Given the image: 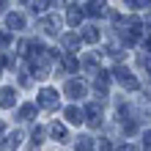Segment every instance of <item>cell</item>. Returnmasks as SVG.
<instances>
[{"instance_id":"35","label":"cell","mask_w":151,"mask_h":151,"mask_svg":"<svg viewBox=\"0 0 151 151\" xmlns=\"http://www.w3.org/2000/svg\"><path fill=\"white\" fill-rule=\"evenodd\" d=\"M146 151H151V148H146Z\"/></svg>"},{"instance_id":"34","label":"cell","mask_w":151,"mask_h":151,"mask_svg":"<svg viewBox=\"0 0 151 151\" xmlns=\"http://www.w3.org/2000/svg\"><path fill=\"white\" fill-rule=\"evenodd\" d=\"M19 3H28V0H19Z\"/></svg>"},{"instance_id":"20","label":"cell","mask_w":151,"mask_h":151,"mask_svg":"<svg viewBox=\"0 0 151 151\" xmlns=\"http://www.w3.org/2000/svg\"><path fill=\"white\" fill-rule=\"evenodd\" d=\"M41 137H44V129H41V127H36V129H33V135H30L33 146H39V143H41Z\"/></svg>"},{"instance_id":"29","label":"cell","mask_w":151,"mask_h":151,"mask_svg":"<svg viewBox=\"0 0 151 151\" xmlns=\"http://www.w3.org/2000/svg\"><path fill=\"white\" fill-rule=\"evenodd\" d=\"M146 52H151V36L146 39Z\"/></svg>"},{"instance_id":"31","label":"cell","mask_w":151,"mask_h":151,"mask_svg":"<svg viewBox=\"0 0 151 151\" xmlns=\"http://www.w3.org/2000/svg\"><path fill=\"white\" fill-rule=\"evenodd\" d=\"M3 8H6V0H0V11H3Z\"/></svg>"},{"instance_id":"23","label":"cell","mask_w":151,"mask_h":151,"mask_svg":"<svg viewBox=\"0 0 151 151\" xmlns=\"http://www.w3.org/2000/svg\"><path fill=\"white\" fill-rule=\"evenodd\" d=\"M17 50H19V55H28V50H30V41H19V44H17Z\"/></svg>"},{"instance_id":"15","label":"cell","mask_w":151,"mask_h":151,"mask_svg":"<svg viewBox=\"0 0 151 151\" xmlns=\"http://www.w3.org/2000/svg\"><path fill=\"white\" fill-rule=\"evenodd\" d=\"M33 115H36V104L28 102V104H22V107L17 110V121H30Z\"/></svg>"},{"instance_id":"8","label":"cell","mask_w":151,"mask_h":151,"mask_svg":"<svg viewBox=\"0 0 151 151\" xmlns=\"http://www.w3.org/2000/svg\"><path fill=\"white\" fill-rule=\"evenodd\" d=\"M107 88H110V72H96V93L102 96H107Z\"/></svg>"},{"instance_id":"5","label":"cell","mask_w":151,"mask_h":151,"mask_svg":"<svg viewBox=\"0 0 151 151\" xmlns=\"http://www.w3.org/2000/svg\"><path fill=\"white\" fill-rule=\"evenodd\" d=\"M63 91H66V96H72V99H83V96L88 93V85L83 83V80H69Z\"/></svg>"},{"instance_id":"27","label":"cell","mask_w":151,"mask_h":151,"mask_svg":"<svg viewBox=\"0 0 151 151\" xmlns=\"http://www.w3.org/2000/svg\"><path fill=\"white\" fill-rule=\"evenodd\" d=\"M143 143H146V148H151V129L146 132V137H143Z\"/></svg>"},{"instance_id":"36","label":"cell","mask_w":151,"mask_h":151,"mask_svg":"<svg viewBox=\"0 0 151 151\" xmlns=\"http://www.w3.org/2000/svg\"><path fill=\"white\" fill-rule=\"evenodd\" d=\"M93 3H96V0H93Z\"/></svg>"},{"instance_id":"14","label":"cell","mask_w":151,"mask_h":151,"mask_svg":"<svg viewBox=\"0 0 151 151\" xmlns=\"http://www.w3.org/2000/svg\"><path fill=\"white\" fill-rule=\"evenodd\" d=\"M60 44H63L69 52H74L80 47V36H77V33H63V36H60Z\"/></svg>"},{"instance_id":"28","label":"cell","mask_w":151,"mask_h":151,"mask_svg":"<svg viewBox=\"0 0 151 151\" xmlns=\"http://www.w3.org/2000/svg\"><path fill=\"white\" fill-rule=\"evenodd\" d=\"M127 6L129 8H137V0H127Z\"/></svg>"},{"instance_id":"24","label":"cell","mask_w":151,"mask_h":151,"mask_svg":"<svg viewBox=\"0 0 151 151\" xmlns=\"http://www.w3.org/2000/svg\"><path fill=\"white\" fill-rule=\"evenodd\" d=\"M8 41H11V33H8V30H0V47H6Z\"/></svg>"},{"instance_id":"32","label":"cell","mask_w":151,"mask_h":151,"mask_svg":"<svg viewBox=\"0 0 151 151\" xmlns=\"http://www.w3.org/2000/svg\"><path fill=\"white\" fill-rule=\"evenodd\" d=\"M3 132H6V127H3V124H0V137H3Z\"/></svg>"},{"instance_id":"9","label":"cell","mask_w":151,"mask_h":151,"mask_svg":"<svg viewBox=\"0 0 151 151\" xmlns=\"http://www.w3.org/2000/svg\"><path fill=\"white\" fill-rule=\"evenodd\" d=\"M83 8L80 6H69V11H66V22L72 25V28H80V22H83Z\"/></svg>"},{"instance_id":"4","label":"cell","mask_w":151,"mask_h":151,"mask_svg":"<svg viewBox=\"0 0 151 151\" xmlns=\"http://www.w3.org/2000/svg\"><path fill=\"white\" fill-rule=\"evenodd\" d=\"M83 118L91 124V127L96 129V127H102V107H99V102H91L88 107L83 110Z\"/></svg>"},{"instance_id":"21","label":"cell","mask_w":151,"mask_h":151,"mask_svg":"<svg viewBox=\"0 0 151 151\" xmlns=\"http://www.w3.org/2000/svg\"><path fill=\"white\" fill-rule=\"evenodd\" d=\"M140 66L148 69V74H151V52H143V55H140Z\"/></svg>"},{"instance_id":"2","label":"cell","mask_w":151,"mask_h":151,"mask_svg":"<svg viewBox=\"0 0 151 151\" xmlns=\"http://www.w3.org/2000/svg\"><path fill=\"white\" fill-rule=\"evenodd\" d=\"M113 74H115V80H118V83L127 88V91H137V88H140V83L135 80V74H132L127 66H115V69H113Z\"/></svg>"},{"instance_id":"13","label":"cell","mask_w":151,"mask_h":151,"mask_svg":"<svg viewBox=\"0 0 151 151\" xmlns=\"http://www.w3.org/2000/svg\"><path fill=\"white\" fill-rule=\"evenodd\" d=\"M6 28L8 30H22L25 28V17L22 14H8L6 17Z\"/></svg>"},{"instance_id":"11","label":"cell","mask_w":151,"mask_h":151,"mask_svg":"<svg viewBox=\"0 0 151 151\" xmlns=\"http://www.w3.org/2000/svg\"><path fill=\"white\" fill-rule=\"evenodd\" d=\"M50 135H52V140H58V143H66V140H69V132H66V127H63V124H52V127H50Z\"/></svg>"},{"instance_id":"26","label":"cell","mask_w":151,"mask_h":151,"mask_svg":"<svg viewBox=\"0 0 151 151\" xmlns=\"http://www.w3.org/2000/svg\"><path fill=\"white\" fill-rule=\"evenodd\" d=\"M19 85L28 88V85H30V77H28V74H19Z\"/></svg>"},{"instance_id":"33","label":"cell","mask_w":151,"mask_h":151,"mask_svg":"<svg viewBox=\"0 0 151 151\" xmlns=\"http://www.w3.org/2000/svg\"><path fill=\"white\" fill-rule=\"evenodd\" d=\"M0 66H3V55H0Z\"/></svg>"},{"instance_id":"16","label":"cell","mask_w":151,"mask_h":151,"mask_svg":"<svg viewBox=\"0 0 151 151\" xmlns=\"http://www.w3.org/2000/svg\"><path fill=\"white\" fill-rule=\"evenodd\" d=\"M83 41L85 44H96V41H99V28H93V25L83 28Z\"/></svg>"},{"instance_id":"7","label":"cell","mask_w":151,"mask_h":151,"mask_svg":"<svg viewBox=\"0 0 151 151\" xmlns=\"http://www.w3.org/2000/svg\"><path fill=\"white\" fill-rule=\"evenodd\" d=\"M22 143V132H11V135L3 137V143H0V151H17Z\"/></svg>"},{"instance_id":"10","label":"cell","mask_w":151,"mask_h":151,"mask_svg":"<svg viewBox=\"0 0 151 151\" xmlns=\"http://www.w3.org/2000/svg\"><path fill=\"white\" fill-rule=\"evenodd\" d=\"M14 102H17L14 88H0V107H14Z\"/></svg>"},{"instance_id":"17","label":"cell","mask_w":151,"mask_h":151,"mask_svg":"<svg viewBox=\"0 0 151 151\" xmlns=\"http://www.w3.org/2000/svg\"><path fill=\"white\" fill-rule=\"evenodd\" d=\"M77 66H80V60L72 55V52H69V55H66L63 60H60V72H74Z\"/></svg>"},{"instance_id":"1","label":"cell","mask_w":151,"mask_h":151,"mask_svg":"<svg viewBox=\"0 0 151 151\" xmlns=\"http://www.w3.org/2000/svg\"><path fill=\"white\" fill-rule=\"evenodd\" d=\"M50 52L47 50H39L36 55L30 58V66H33V74H36L39 80H44V77H50Z\"/></svg>"},{"instance_id":"25","label":"cell","mask_w":151,"mask_h":151,"mask_svg":"<svg viewBox=\"0 0 151 151\" xmlns=\"http://www.w3.org/2000/svg\"><path fill=\"white\" fill-rule=\"evenodd\" d=\"M135 129H137V124H135V121H127V127H124V132H127V135H135Z\"/></svg>"},{"instance_id":"6","label":"cell","mask_w":151,"mask_h":151,"mask_svg":"<svg viewBox=\"0 0 151 151\" xmlns=\"http://www.w3.org/2000/svg\"><path fill=\"white\" fill-rule=\"evenodd\" d=\"M39 30H44L47 36H58L60 19H58V17H44V19H39Z\"/></svg>"},{"instance_id":"18","label":"cell","mask_w":151,"mask_h":151,"mask_svg":"<svg viewBox=\"0 0 151 151\" xmlns=\"http://www.w3.org/2000/svg\"><path fill=\"white\" fill-rule=\"evenodd\" d=\"M74 151H93V137H88V135L77 137V146H74Z\"/></svg>"},{"instance_id":"19","label":"cell","mask_w":151,"mask_h":151,"mask_svg":"<svg viewBox=\"0 0 151 151\" xmlns=\"http://www.w3.org/2000/svg\"><path fill=\"white\" fill-rule=\"evenodd\" d=\"M83 14H88V17H102V14H104V3H91V6H85Z\"/></svg>"},{"instance_id":"12","label":"cell","mask_w":151,"mask_h":151,"mask_svg":"<svg viewBox=\"0 0 151 151\" xmlns=\"http://www.w3.org/2000/svg\"><path fill=\"white\" fill-rule=\"evenodd\" d=\"M63 115H66V121H69V124H83V121H85V118H83V110L74 107V104H69V107L63 110Z\"/></svg>"},{"instance_id":"22","label":"cell","mask_w":151,"mask_h":151,"mask_svg":"<svg viewBox=\"0 0 151 151\" xmlns=\"http://www.w3.org/2000/svg\"><path fill=\"white\" fill-rule=\"evenodd\" d=\"M110 148H113V143H110L107 137H102L99 143H96V151H110Z\"/></svg>"},{"instance_id":"30","label":"cell","mask_w":151,"mask_h":151,"mask_svg":"<svg viewBox=\"0 0 151 151\" xmlns=\"http://www.w3.org/2000/svg\"><path fill=\"white\" fill-rule=\"evenodd\" d=\"M121 151H137V148H132V146H124V148H121Z\"/></svg>"},{"instance_id":"3","label":"cell","mask_w":151,"mask_h":151,"mask_svg":"<svg viewBox=\"0 0 151 151\" xmlns=\"http://www.w3.org/2000/svg\"><path fill=\"white\" fill-rule=\"evenodd\" d=\"M39 104L44 110H55L58 107V91L55 88H41L39 91Z\"/></svg>"}]
</instances>
